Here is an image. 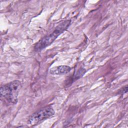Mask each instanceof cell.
<instances>
[{
  "mask_svg": "<svg viewBox=\"0 0 128 128\" xmlns=\"http://www.w3.org/2000/svg\"><path fill=\"white\" fill-rule=\"evenodd\" d=\"M70 23V20H66L59 24L51 33L44 36L36 43L34 46L35 51L39 52L50 45L59 35L69 27Z\"/></svg>",
  "mask_w": 128,
  "mask_h": 128,
  "instance_id": "cell-1",
  "label": "cell"
},
{
  "mask_svg": "<svg viewBox=\"0 0 128 128\" xmlns=\"http://www.w3.org/2000/svg\"><path fill=\"white\" fill-rule=\"evenodd\" d=\"M21 88V82L14 80L1 86L0 92L1 98L7 102L16 104L18 100V96Z\"/></svg>",
  "mask_w": 128,
  "mask_h": 128,
  "instance_id": "cell-2",
  "label": "cell"
},
{
  "mask_svg": "<svg viewBox=\"0 0 128 128\" xmlns=\"http://www.w3.org/2000/svg\"><path fill=\"white\" fill-rule=\"evenodd\" d=\"M54 114V110L50 106H47L38 110L32 114L28 119V123L31 126L39 124L45 120L50 118Z\"/></svg>",
  "mask_w": 128,
  "mask_h": 128,
  "instance_id": "cell-3",
  "label": "cell"
},
{
  "mask_svg": "<svg viewBox=\"0 0 128 128\" xmlns=\"http://www.w3.org/2000/svg\"><path fill=\"white\" fill-rule=\"evenodd\" d=\"M71 70V68L68 66L62 65L53 67L50 70V74L55 75H63L68 73Z\"/></svg>",
  "mask_w": 128,
  "mask_h": 128,
  "instance_id": "cell-4",
  "label": "cell"
},
{
  "mask_svg": "<svg viewBox=\"0 0 128 128\" xmlns=\"http://www.w3.org/2000/svg\"><path fill=\"white\" fill-rule=\"evenodd\" d=\"M86 72V70L84 68H81L80 69H79L76 73V74L73 76V80H76L77 79L81 78L85 74Z\"/></svg>",
  "mask_w": 128,
  "mask_h": 128,
  "instance_id": "cell-5",
  "label": "cell"
}]
</instances>
